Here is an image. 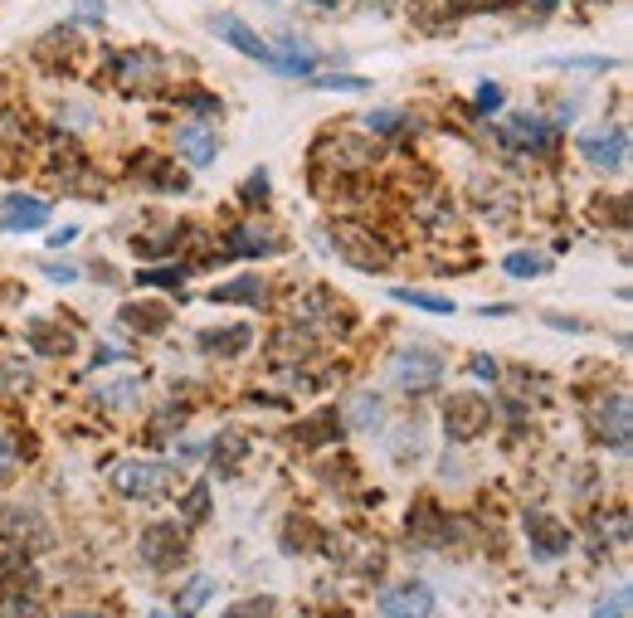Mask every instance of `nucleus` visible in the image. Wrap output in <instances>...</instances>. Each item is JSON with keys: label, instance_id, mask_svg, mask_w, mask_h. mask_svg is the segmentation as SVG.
<instances>
[{"label": "nucleus", "instance_id": "obj_1", "mask_svg": "<svg viewBox=\"0 0 633 618\" xmlns=\"http://www.w3.org/2000/svg\"><path fill=\"white\" fill-rule=\"evenodd\" d=\"M332 249L341 263H351V268H361V273H380V268H390V249L375 239L371 229H361V224H336L332 229Z\"/></svg>", "mask_w": 633, "mask_h": 618}, {"label": "nucleus", "instance_id": "obj_2", "mask_svg": "<svg viewBox=\"0 0 633 618\" xmlns=\"http://www.w3.org/2000/svg\"><path fill=\"white\" fill-rule=\"evenodd\" d=\"M137 555H142L147 570H176V565L186 560V531H181L176 521H156V526L142 531Z\"/></svg>", "mask_w": 633, "mask_h": 618}, {"label": "nucleus", "instance_id": "obj_3", "mask_svg": "<svg viewBox=\"0 0 633 618\" xmlns=\"http://www.w3.org/2000/svg\"><path fill=\"white\" fill-rule=\"evenodd\" d=\"M487 424H492V400L487 395H453L444 404V429L458 443H473L478 434H487Z\"/></svg>", "mask_w": 633, "mask_h": 618}, {"label": "nucleus", "instance_id": "obj_4", "mask_svg": "<svg viewBox=\"0 0 633 618\" xmlns=\"http://www.w3.org/2000/svg\"><path fill=\"white\" fill-rule=\"evenodd\" d=\"M112 487H117L122 497H142V502H156V497L171 487V468L127 458V463H117V468H112Z\"/></svg>", "mask_w": 633, "mask_h": 618}, {"label": "nucleus", "instance_id": "obj_5", "mask_svg": "<svg viewBox=\"0 0 633 618\" xmlns=\"http://www.w3.org/2000/svg\"><path fill=\"white\" fill-rule=\"evenodd\" d=\"M580 156L599 171H624L629 161V132L624 127H590L580 132Z\"/></svg>", "mask_w": 633, "mask_h": 618}, {"label": "nucleus", "instance_id": "obj_6", "mask_svg": "<svg viewBox=\"0 0 633 618\" xmlns=\"http://www.w3.org/2000/svg\"><path fill=\"white\" fill-rule=\"evenodd\" d=\"M444 380V361L434 351H400L395 356V385L410 395H429Z\"/></svg>", "mask_w": 633, "mask_h": 618}, {"label": "nucleus", "instance_id": "obj_7", "mask_svg": "<svg viewBox=\"0 0 633 618\" xmlns=\"http://www.w3.org/2000/svg\"><path fill=\"white\" fill-rule=\"evenodd\" d=\"M380 614L385 618H429L434 614V589L424 580L390 584V589L380 594Z\"/></svg>", "mask_w": 633, "mask_h": 618}, {"label": "nucleus", "instance_id": "obj_8", "mask_svg": "<svg viewBox=\"0 0 633 618\" xmlns=\"http://www.w3.org/2000/svg\"><path fill=\"white\" fill-rule=\"evenodd\" d=\"M526 536H531V550L541 560H556L570 550V526H560L551 511H526Z\"/></svg>", "mask_w": 633, "mask_h": 618}, {"label": "nucleus", "instance_id": "obj_9", "mask_svg": "<svg viewBox=\"0 0 633 618\" xmlns=\"http://www.w3.org/2000/svg\"><path fill=\"white\" fill-rule=\"evenodd\" d=\"M25 341H30V351H35V356H49V361L74 356V346H78L74 331L59 327V322H49V317H35V322L25 327Z\"/></svg>", "mask_w": 633, "mask_h": 618}, {"label": "nucleus", "instance_id": "obj_10", "mask_svg": "<svg viewBox=\"0 0 633 618\" xmlns=\"http://www.w3.org/2000/svg\"><path fill=\"white\" fill-rule=\"evenodd\" d=\"M502 142L522 146V151H551V146H556V132H551V122H541V117H531V112H517V117H507Z\"/></svg>", "mask_w": 633, "mask_h": 618}, {"label": "nucleus", "instance_id": "obj_11", "mask_svg": "<svg viewBox=\"0 0 633 618\" xmlns=\"http://www.w3.org/2000/svg\"><path fill=\"white\" fill-rule=\"evenodd\" d=\"M293 317H298L302 327H322V331H341V327H346V307L336 302L332 292H307L298 307H293Z\"/></svg>", "mask_w": 633, "mask_h": 618}, {"label": "nucleus", "instance_id": "obj_12", "mask_svg": "<svg viewBox=\"0 0 633 618\" xmlns=\"http://www.w3.org/2000/svg\"><path fill=\"white\" fill-rule=\"evenodd\" d=\"M0 531L15 541V546H30L35 550H44L49 546V531H44V521H39L35 511H25V507H5V516H0Z\"/></svg>", "mask_w": 633, "mask_h": 618}, {"label": "nucleus", "instance_id": "obj_13", "mask_svg": "<svg viewBox=\"0 0 633 618\" xmlns=\"http://www.w3.org/2000/svg\"><path fill=\"white\" fill-rule=\"evenodd\" d=\"M122 327L142 331V336H161V331L171 327V312L161 307V302H122Z\"/></svg>", "mask_w": 633, "mask_h": 618}, {"label": "nucleus", "instance_id": "obj_14", "mask_svg": "<svg viewBox=\"0 0 633 618\" xmlns=\"http://www.w3.org/2000/svg\"><path fill=\"white\" fill-rule=\"evenodd\" d=\"M215 151H220V142H215V127L210 122H186L181 127V156H186L190 166H210Z\"/></svg>", "mask_w": 633, "mask_h": 618}, {"label": "nucleus", "instance_id": "obj_15", "mask_svg": "<svg viewBox=\"0 0 633 618\" xmlns=\"http://www.w3.org/2000/svg\"><path fill=\"white\" fill-rule=\"evenodd\" d=\"M39 224H49V200L5 195V229H39Z\"/></svg>", "mask_w": 633, "mask_h": 618}, {"label": "nucleus", "instance_id": "obj_16", "mask_svg": "<svg viewBox=\"0 0 633 618\" xmlns=\"http://www.w3.org/2000/svg\"><path fill=\"white\" fill-rule=\"evenodd\" d=\"M156 69H161V59H156L151 49H132V54L117 59V83H122V88H151Z\"/></svg>", "mask_w": 633, "mask_h": 618}, {"label": "nucleus", "instance_id": "obj_17", "mask_svg": "<svg viewBox=\"0 0 633 618\" xmlns=\"http://www.w3.org/2000/svg\"><path fill=\"white\" fill-rule=\"evenodd\" d=\"M25 146H30V127L15 112H5L0 117V171H15L20 156H25Z\"/></svg>", "mask_w": 633, "mask_h": 618}, {"label": "nucleus", "instance_id": "obj_18", "mask_svg": "<svg viewBox=\"0 0 633 618\" xmlns=\"http://www.w3.org/2000/svg\"><path fill=\"white\" fill-rule=\"evenodd\" d=\"M215 35L229 39L239 54H249V59H263V64H268V44H263V39L254 35V30H249L239 15H220V20H215Z\"/></svg>", "mask_w": 633, "mask_h": 618}, {"label": "nucleus", "instance_id": "obj_19", "mask_svg": "<svg viewBox=\"0 0 633 618\" xmlns=\"http://www.w3.org/2000/svg\"><path fill=\"white\" fill-rule=\"evenodd\" d=\"M249 341H254V331H249V327L200 331V351H210V356H244V351H249Z\"/></svg>", "mask_w": 633, "mask_h": 618}, {"label": "nucleus", "instance_id": "obj_20", "mask_svg": "<svg viewBox=\"0 0 633 618\" xmlns=\"http://www.w3.org/2000/svg\"><path fill=\"white\" fill-rule=\"evenodd\" d=\"M283 244L268 234V229H259V224H244V229H234L229 234V254H244V258H254V254H278Z\"/></svg>", "mask_w": 633, "mask_h": 618}, {"label": "nucleus", "instance_id": "obj_21", "mask_svg": "<svg viewBox=\"0 0 633 618\" xmlns=\"http://www.w3.org/2000/svg\"><path fill=\"white\" fill-rule=\"evenodd\" d=\"M210 302H244V307H263V302H268V288H263V278H234V283L210 288Z\"/></svg>", "mask_w": 633, "mask_h": 618}, {"label": "nucleus", "instance_id": "obj_22", "mask_svg": "<svg viewBox=\"0 0 633 618\" xmlns=\"http://www.w3.org/2000/svg\"><path fill=\"white\" fill-rule=\"evenodd\" d=\"M332 438H341V414H336V409H317L312 419H302L298 424V443H307V448L332 443Z\"/></svg>", "mask_w": 633, "mask_h": 618}, {"label": "nucleus", "instance_id": "obj_23", "mask_svg": "<svg viewBox=\"0 0 633 618\" xmlns=\"http://www.w3.org/2000/svg\"><path fill=\"white\" fill-rule=\"evenodd\" d=\"M210 453H215V473H220V477H234V473H239V458L249 453V438L229 429V434L215 438V448H210Z\"/></svg>", "mask_w": 633, "mask_h": 618}, {"label": "nucleus", "instance_id": "obj_24", "mask_svg": "<svg viewBox=\"0 0 633 618\" xmlns=\"http://www.w3.org/2000/svg\"><path fill=\"white\" fill-rule=\"evenodd\" d=\"M410 536H419L424 546H444V536H448V521L439 516V507H419L410 516Z\"/></svg>", "mask_w": 633, "mask_h": 618}, {"label": "nucleus", "instance_id": "obj_25", "mask_svg": "<svg viewBox=\"0 0 633 618\" xmlns=\"http://www.w3.org/2000/svg\"><path fill=\"white\" fill-rule=\"evenodd\" d=\"M395 302L419 307V312H439V317L453 312V297H444V292H424V288H395Z\"/></svg>", "mask_w": 633, "mask_h": 618}, {"label": "nucleus", "instance_id": "obj_26", "mask_svg": "<svg viewBox=\"0 0 633 618\" xmlns=\"http://www.w3.org/2000/svg\"><path fill=\"white\" fill-rule=\"evenodd\" d=\"M0 618H49V614H44V604H39L35 594L5 589V594H0Z\"/></svg>", "mask_w": 633, "mask_h": 618}, {"label": "nucleus", "instance_id": "obj_27", "mask_svg": "<svg viewBox=\"0 0 633 618\" xmlns=\"http://www.w3.org/2000/svg\"><path fill=\"white\" fill-rule=\"evenodd\" d=\"M210 594H215V580L210 575H195V580L181 589V599H176V609H181V618H190V614H200L205 604H210Z\"/></svg>", "mask_w": 633, "mask_h": 618}, {"label": "nucleus", "instance_id": "obj_28", "mask_svg": "<svg viewBox=\"0 0 633 618\" xmlns=\"http://www.w3.org/2000/svg\"><path fill=\"white\" fill-rule=\"evenodd\" d=\"M220 618H278V599H268V594H259V599H239V604H229Z\"/></svg>", "mask_w": 633, "mask_h": 618}, {"label": "nucleus", "instance_id": "obj_29", "mask_svg": "<svg viewBox=\"0 0 633 618\" xmlns=\"http://www.w3.org/2000/svg\"><path fill=\"white\" fill-rule=\"evenodd\" d=\"M137 283H142V288H181V283H186V268H176V263L142 268V273H137Z\"/></svg>", "mask_w": 633, "mask_h": 618}, {"label": "nucleus", "instance_id": "obj_30", "mask_svg": "<svg viewBox=\"0 0 633 618\" xmlns=\"http://www.w3.org/2000/svg\"><path fill=\"white\" fill-rule=\"evenodd\" d=\"M181 511H186V521H205L210 516V482H195L186 492V502H181Z\"/></svg>", "mask_w": 633, "mask_h": 618}, {"label": "nucleus", "instance_id": "obj_31", "mask_svg": "<svg viewBox=\"0 0 633 618\" xmlns=\"http://www.w3.org/2000/svg\"><path fill=\"white\" fill-rule=\"evenodd\" d=\"M502 268H507L512 278H536V273L546 268V258L541 254H507L502 258Z\"/></svg>", "mask_w": 633, "mask_h": 618}, {"label": "nucleus", "instance_id": "obj_32", "mask_svg": "<svg viewBox=\"0 0 633 618\" xmlns=\"http://www.w3.org/2000/svg\"><path fill=\"white\" fill-rule=\"evenodd\" d=\"M366 127H371L375 137H395L400 127H405V112H395V108H380L366 117Z\"/></svg>", "mask_w": 633, "mask_h": 618}, {"label": "nucleus", "instance_id": "obj_33", "mask_svg": "<svg viewBox=\"0 0 633 618\" xmlns=\"http://www.w3.org/2000/svg\"><path fill=\"white\" fill-rule=\"evenodd\" d=\"M624 614H629V584H619L609 599L595 604V618H624Z\"/></svg>", "mask_w": 633, "mask_h": 618}, {"label": "nucleus", "instance_id": "obj_34", "mask_svg": "<svg viewBox=\"0 0 633 618\" xmlns=\"http://www.w3.org/2000/svg\"><path fill=\"white\" fill-rule=\"evenodd\" d=\"M0 390L5 395H25L30 390V370L25 365H0Z\"/></svg>", "mask_w": 633, "mask_h": 618}, {"label": "nucleus", "instance_id": "obj_35", "mask_svg": "<svg viewBox=\"0 0 633 618\" xmlns=\"http://www.w3.org/2000/svg\"><path fill=\"white\" fill-rule=\"evenodd\" d=\"M15 463H20V438L10 434V429H0V482L15 473Z\"/></svg>", "mask_w": 633, "mask_h": 618}, {"label": "nucleus", "instance_id": "obj_36", "mask_svg": "<svg viewBox=\"0 0 633 618\" xmlns=\"http://www.w3.org/2000/svg\"><path fill=\"white\" fill-rule=\"evenodd\" d=\"M351 419H356V429H375L380 424V400L375 395H361L356 409H351Z\"/></svg>", "mask_w": 633, "mask_h": 618}, {"label": "nucleus", "instance_id": "obj_37", "mask_svg": "<svg viewBox=\"0 0 633 618\" xmlns=\"http://www.w3.org/2000/svg\"><path fill=\"white\" fill-rule=\"evenodd\" d=\"M317 88H341V93H366L371 83H366L361 73H327V78H322Z\"/></svg>", "mask_w": 633, "mask_h": 618}, {"label": "nucleus", "instance_id": "obj_38", "mask_svg": "<svg viewBox=\"0 0 633 618\" xmlns=\"http://www.w3.org/2000/svg\"><path fill=\"white\" fill-rule=\"evenodd\" d=\"M137 390H142V380H137V375H127V380H117V385H108L103 395H108V404H127L132 395H137ZM103 395H98V400H103Z\"/></svg>", "mask_w": 633, "mask_h": 618}, {"label": "nucleus", "instance_id": "obj_39", "mask_svg": "<svg viewBox=\"0 0 633 618\" xmlns=\"http://www.w3.org/2000/svg\"><path fill=\"white\" fill-rule=\"evenodd\" d=\"M78 10V20H83V25H103V15H108V10H103V0H74Z\"/></svg>", "mask_w": 633, "mask_h": 618}, {"label": "nucleus", "instance_id": "obj_40", "mask_svg": "<svg viewBox=\"0 0 633 618\" xmlns=\"http://www.w3.org/2000/svg\"><path fill=\"white\" fill-rule=\"evenodd\" d=\"M478 108L483 112L502 108V88H497V83H483V88H478Z\"/></svg>", "mask_w": 633, "mask_h": 618}, {"label": "nucleus", "instance_id": "obj_41", "mask_svg": "<svg viewBox=\"0 0 633 618\" xmlns=\"http://www.w3.org/2000/svg\"><path fill=\"white\" fill-rule=\"evenodd\" d=\"M44 273H49L54 283H74L78 278V268H69V263H44Z\"/></svg>", "mask_w": 633, "mask_h": 618}, {"label": "nucleus", "instance_id": "obj_42", "mask_svg": "<svg viewBox=\"0 0 633 618\" xmlns=\"http://www.w3.org/2000/svg\"><path fill=\"white\" fill-rule=\"evenodd\" d=\"M244 195H249V205H259V195H268V176H249V185H244Z\"/></svg>", "mask_w": 633, "mask_h": 618}, {"label": "nucleus", "instance_id": "obj_43", "mask_svg": "<svg viewBox=\"0 0 633 618\" xmlns=\"http://www.w3.org/2000/svg\"><path fill=\"white\" fill-rule=\"evenodd\" d=\"M473 375H478V380H497V361H487V356H473Z\"/></svg>", "mask_w": 633, "mask_h": 618}, {"label": "nucleus", "instance_id": "obj_44", "mask_svg": "<svg viewBox=\"0 0 633 618\" xmlns=\"http://www.w3.org/2000/svg\"><path fill=\"white\" fill-rule=\"evenodd\" d=\"M78 239V229L74 224H64V229H54V239H49V244H54V249H64V244H74Z\"/></svg>", "mask_w": 633, "mask_h": 618}, {"label": "nucleus", "instance_id": "obj_45", "mask_svg": "<svg viewBox=\"0 0 633 618\" xmlns=\"http://www.w3.org/2000/svg\"><path fill=\"white\" fill-rule=\"evenodd\" d=\"M522 5H531V10H536V15H551V10H556L560 0H522Z\"/></svg>", "mask_w": 633, "mask_h": 618}, {"label": "nucleus", "instance_id": "obj_46", "mask_svg": "<svg viewBox=\"0 0 633 618\" xmlns=\"http://www.w3.org/2000/svg\"><path fill=\"white\" fill-rule=\"evenodd\" d=\"M112 361H122V351H117V346H103V351H98V365H112Z\"/></svg>", "mask_w": 633, "mask_h": 618}, {"label": "nucleus", "instance_id": "obj_47", "mask_svg": "<svg viewBox=\"0 0 633 618\" xmlns=\"http://www.w3.org/2000/svg\"><path fill=\"white\" fill-rule=\"evenodd\" d=\"M64 618H103V614H88V609H74V614H64Z\"/></svg>", "mask_w": 633, "mask_h": 618}, {"label": "nucleus", "instance_id": "obj_48", "mask_svg": "<svg viewBox=\"0 0 633 618\" xmlns=\"http://www.w3.org/2000/svg\"><path fill=\"white\" fill-rule=\"evenodd\" d=\"M151 618H176V614H166V609H151Z\"/></svg>", "mask_w": 633, "mask_h": 618}, {"label": "nucleus", "instance_id": "obj_49", "mask_svg": "<svg viewBox=\"0 0 633 618\" xmlns=\"http://www.w3.org/2000/svg\"><path fill=\"white\" fill-rule=\"evenodd\" d=\"M312 5H336V0H312Z\"/></svg>", "mask_w": 633, "mask_h": 618}, {"label": "nucleus", "instance_id": "obj_50", "mask_svg": "<svg viewBox=\"0 0 633 618\" xmlns=\"http://www.w3.org/2000/svg\"><path fill=\"white\" fill-rule=\"evenodd\" d=\"M380 10H390V0H380Z\"/></svg>", "mask_w": 633, "mask_h": 618}]
</instances>
